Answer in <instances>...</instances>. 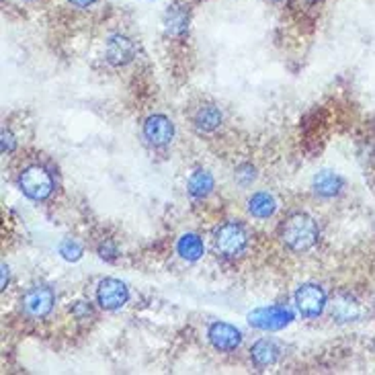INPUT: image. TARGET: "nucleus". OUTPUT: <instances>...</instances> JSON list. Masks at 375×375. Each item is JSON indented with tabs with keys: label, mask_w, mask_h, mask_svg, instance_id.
Returning a JSON list of instances; mask_svg holds the SVG:
<instances>
[{
	"label": "nucleus",
	"mask_w": 375,
	"mask_h": 375,
	"mask_svg": "<svg viewBox=\"0 0 375 375\" xmlns=\"http://www.w3.org/2000/svg\"><path fill=\"white\" fill-rule=\"evenodd\" d=\"M283 244L295 252H306L318 242V226L308 214H293L285 219L279 228Z\"/></svg>",
	"instance_id": "1"
},
{
	"label": "nucleus",
	"mask_w": 375,
	"mask_h": 375,
	"mask_svg": "<svg viewBox=\"0 0 375 375\" xmlns=\"http://www.w3.org/2000/svg\"><path fill=\"white\" fill-rule=\"evenodd\" d=\"M249 244V232L238 221H226L214 232V249L226 258L242 254Z\"/></svg>",
	"instance_id": "2"
},
{
	"label": "nucleus",
	"mask_w": 375,
	"mask_h": 375,
	"mask_svg": "<svg viewBox=\"0 0 375 375\" xmlns=\"http://www.w3.org/2000/svg\"><path fill=\"white\" fill-rule=\"evenodd\" d=\"M19 189L23 191V195H27L33 201H43L54 191V179L45 168L29 166L19 177Z\"/></svg>",
	"instance_id": "3"
},
{
	"label": "nucleus",
	"mask_w": 375,
	"mask_h": 375,
	"mask_svg": "<svg viewBox=\"0 0 375 375\" xmlns=\"http://www.w3.org/2000/svg\"><path fill=\"white\" fill-rule=\"evenodd\" d=\"M293 320L291 310H287L285 306H269V308H256L254 312L249 314L250 326L258 328V330H267V332H275L283 330L285 326H289Z\"/></svg>",
	"instance_id": "4"
},
{
	"label": "nucleus",
	"mask_w": 375,
	"mask_h": 375,
	"mask_svg": "<svg viewBox=\"0 0 375 375\" xmlns=\"http://www.w3.org/2000/svg\"><path fill=\"white\" fill-rule=\"evenodd\" d=\"M295 306H297L302 316L318 318L326 308V293L320 285L306 283L295 291Z\"/></svg>",
	"instance_id": "5"
},
{
	"label": "nucleus",
	"mask_w": 375,
	"mask_h": 375,
	"mask_svg": "<svg viewBox=\"0 0 375 375\" xmlns=\"http://www.w3.org/2000/svg\"><path fill=\"white\" fill-rule=\"evenodd\" d=\"M129 300V289L119 279H103L96 287V302L103 310H119Z\"/></svg>",
	"instance_id": "6"
},
{
	"label": "nucleus",
	"mask_w": 375,
	"mask_h": 375,
	"mask_svg": "<svg viewBox=\"0 0 375 375\" xmlns=\"http://www.w3.org/2000/svg\"><path fill=\"white\" fill-rule=\"evenodd\" d=\"M21 306L29 318H43L54 308V291L45 285H35L23 295Z\"/></svg>",
	"instance_id": "7"
},
{
	"label": "nucleus",
	"mask_w": 375,
	"mask_h": 375,
	"mask_svg": "<svg viewBox=\"0 0 375 375\" xmlns=\"http://www.w3.org/2000/svg\"><path fill=\"white\" fill-rule=\"evenodd\" d=\"M207 339H209L212 346L218 348V351H234L242 343V332L236 326H232V324L216 322V324L209 326Z\"/></svg>",
	"instance_id": "8"
},
{
	"label": "nucleus",
	"mask_w": 375,
	"mask_h": 375,
	"mask_svg": "<svg viewBox=\"0 0 375 375\" xmlns=\"http://www.w3.org/2000/svg\"><path fill=\"white\" fill-rule=\"evenodd\" d=\"M144 135L152 146H166L175 135V125L164 115H152L144 124Z\"/></svg>",
	"instance_id": "9"
},
{
	"label": "nucleus",
	"mask_w": 375,
	"mask_h": 375,
	"mask_svg": "<svg viewBox=\"0 0 375 375\" xmlns=\"http://www.w3.org/2000/svg\"><path fill=\"white\" fill-rule=\"evenodd\" d=\"M279 357H281V346L271 339H263V341L252 344V348H250V359L258 367L275 365L279 361Z\"/></svg>",
	"instance_id": "10"
},
{
	"label": "nucleus",
	"mask_w": 375,
	"mask_h": 375,
	"mask_svg": "<svg viewBox=\"0 0 375 375\" xmlns=\"http://www.w3.org/2000/svg\"><path fill=\"white\" fill-rule=\"evenodd\" d=\"M343 185H344L343 179H341L339 175L330 172V170H322V172H318V175L314 177L312 183L314 191H316L318 195H322V197H334V195H339L341 189H343Z\"/></svg>",
	"instance_id": "11"
},
{
	"label": "nucleus",
	"mask_w": 375,
	"mask_h": 375,
	"mask_svg": "<svg viewBox=\"0 0 375 375\" xmlns=\"http://www.w3.org/2000/svg\"><path fill=\"white\" fill-rule=\"evenodd\" d=\"M330 314L339 322H353V320H357L361 316V308L351 295H339L330 304Z\"/></svg>",
	"instance_id": "12"
},
{
	"label": "nucleus",
	"mask_w": 375,
	"mask_h": 375,
	"mask_svg": "<svg viewBox=\"0 0 375 375\" xmlns=\"http://www.w3.org/2000/svg\"><path fill=\"white\" fill-rule=\"evenodd\" d=\"M275 209H277V201L269 193H254L249 199V212L254 218H271L275 214Z\"/></svg>",
	"instance_id": "13"
},
{
	"label": "nucleus",
	"mask_w": 375,
	"mask_h": 375,
	"mask_svg": "<svg viewBox=\"0 0 375 375\" xmlns=\"http://www.w3.org/2000/svg\"><path fill=\"white\" fill-rule=\"evenodd\" d=\"M189 193L197 199L207 197L214 191V177L207 170H195L187 181Z\"/></svg>",
	"instance_id": "14"
},
{
	"label": "nucleus",
	"mask_w": 375,
	"mask_h": 375,
	"mask_svg": "<svg viewBox=\"0 0 375 375\" xmlns=\"http://www.w3.org/2000/svg\"><path fill=\"white\" fill-rule=\"evenodd\" d=\"M177 250H179L181 258L191 260V263L199 260V258L203 256V252H205L203 242H201V238H199L197 234H185V236H181L179 244H177Z\"/></svg>",
	"instance_id": "15"
},
{
	"label": "nucleus",
	"mask_w": 375,
	"mask_h": 375,
	"mask_svg": "<svg viewBox=\"0 0 375 375\" xmlns=\"http://www.w3.org/2000/svg\"><path fill=\"white\" fill-rule=\"evenodd\" d=\"M193 122H195V127L199 131H212L221 124V113H219L216 105H205V107H199Z\"/></svg>",
	"instance_id": "16"
},
{
	"label": "nucleus",
	"mask_w": 375,
	"mask_h": 375,
	"mask_svg": "<svg viewBox=\"0 0 375 375\" xmlns=\"http://www.w3.org/2000/svg\"><path fill=\"white\" fill-rule=\"evenodd\" d=\"M107 54H109V60L113 64H125L129 62L131 56H133V45H131L129 39L117 35V37H113V39L109 41Z\"/></svg>",
	"instance_id": "17"
},
{
	"label": "nucleus",
	"mask_w": 375,
	"mask_h": 375,
	"mask_svg": "<svg viewBox=\"0 0 375 375\" xmlns=\"http://www.w3.org/2000/svg\"><path fill=\"white\" fill-rule=\"evenodd\" d=\"M187 13H185L183 8H179V6H168L166 17H164V25H166L168 31L175 33V35L183 33L187 29Z\"/></svg>",
	"instance_id": "18"
},
{
	"label": "nucleus",
	"mask_w": 375,
	"mask_h": 375,
	"mask_svg": "<svg viewBox=\"0 0 375 375\" xmlns=\"http://www.w3.org/2000/svg\"><path fill=\"white\" fill-rule=\"evenodd\" d=\"M60 254H62L66 260H78L82 256V247L76 242V240H64L60 244Z\"/></svg>",
	"instance_id": "19"
},
{
	"label": "nucleus",
	"mask_w": 375,
	"mask_h": 375,
	"mask_svg": "<svg viewBox=\"0 0 375 375\" xmlns=\"http://www.w3.org/2000/svg\"><path fill=\"white\" fill-rule=\"evenodd\" d=\"M15 146H17L15 135H13L10 131H2V152H4V154H6V152H13Z\"/></svg>",
	"instance_id": "20"
},
{
	"label": "nucleus",
	"mask_w": 375,
	"mask_h": 375,
	"mask_svg": "<svg viewBox=\"0 0 375 375\" xmlns=\"http://www.w3.org/2000/svg\"><path fill=\"white\" fill-rule=\"evenodd\" d=\"M72 312L76 314L78 318H84V316H91V306L87 302H76L72 306Z\"/></svg>",
	"instance_id": "21"
},
{
	"label": "nucleus",
	"mask_w": 375,
	"mask_h": 375,
	"mask_svg": "<svg viewBox=\"0 0 375 375\" xmlns=\"http://www.w3.org/2000/svg\"><path fill=\"white\" fill-rule=\"evenodd\" d=\"M74 6H78V8H87V6H91L94 0H70Z\"/></svg>",
	"instance_id": "22"
},
{
	"label": "nucleus",
	"mask_w": 375,
	"mask_h": 375,
	"mask_svg": "<svg viewBox=\"0 0 375 375\" xmlns=\"http://www.w3.org/2000/svg\"><path fill=\"white\" fill-rule=\"evenodd\" d=\"M2 269H4V273H2V287H6V281H8V269H6V265H4Z\"/></svg>",
	"instance_id": "23"
}]
</instances>
